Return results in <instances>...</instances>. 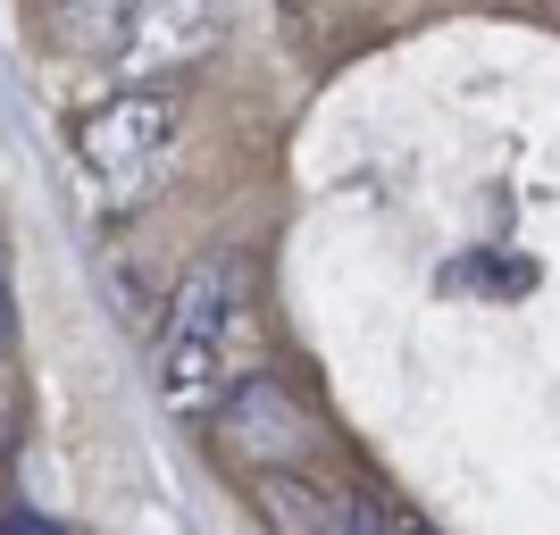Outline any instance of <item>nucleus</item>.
Instances as JSON below:
<instances>
[{"label": "nucleus", "instance_id": "obj_1", "mask_svg": "<svg viewBox=\"0 0 560 535\" xmlns=\"http://www.w3.org/2000/svg\"><path fill=\"white\" fill-rule=\"evenodd\" d=\"M234 326H243V259H201L160 326V394L176 410H218L226 402V360H234Z\"/></svg>", "mask_w": 560, "mask_h": 535}, {"label": "nucleus", "instance_id": "obj_3", "mask_svg": "<svg viewBox=\"0 0 560 535\" xmlns=\"http://www.w3.org/2000/svg\"><path fill=\"white\" fill-rule=\"evenodd\" d=\"M218 435L252 468H284L318 443V427H310V410L284 394L277 376H243V385H226V402H218Z\"/></svg>", "mask_w": 560, "mask_h": 535}, {"label": "nucleus", "instance_id": "obj_2", "mask_svg": "<svg viewBox=\"0 0 560 535\" xmlns=\"http://www.w3.org/2000/svg\"><path fill=\"white\" fill-rule=\"evenodd\" d=\"M176 126H185L176 93H117L75 126V167H84L109 201H135V193H151V176L176 160Z\"/></svg>", "mask_w": 560, "mask_h": 535}, {"label": "nucleus", "instance_id": "obj_4", "mask_svg": "<svg viewBox=\"0 0 560 535\" xmlns=\"http://www.w3.org/2000/svg\"><path fill=\"white\" fill-rule=\"evenodd\" d=\"M218 34V18H192V9H135L126 43H117L109 68L117 75H151V68H192V50Z\"/></svg>", "mask_w": 560, "mask_h": 535}, {"label": "nucleus", "instance_id": "obj_6", "mask_svg": "<svg viewBox=\"0 0 560 535\" xmlns=\"http://www.w3.org/2000/svg\"><path fill=\"white\" fill-rule=\"evenodd\" d=\"M18 427H25V402H18V385L0 376V468H9V452H18Z\"/></svg>", "mask_w": 560, "mask_h": 535}, {"label": "nucleus", "instance_id": "obj_5", "mask_svg": "<svg viewBox=\"0 0 560 535\" xmlns=\"http://www.w3.org/2000/svg\"><path fill=\"white\" fill-rule=\"evenodd\" d=\"M318 535H435V527H419L376 493H335V502H318Z\"/></svg>", "mask_w": 560, "mask_h": 535}, {"label": "nucleus", "instance_id": "obj_7", "mask_svg": "<svg viewBox=\"0 0 560 535\" xmlns=\"http://www.w3.org/2000/svg\"><path fill=\"white\" fill-rule=\"evenodd\" d=\"M0 344H9V277H0Z\"/></svg>", "mask_w": 560, "mask_h": 535}]
</instances>
